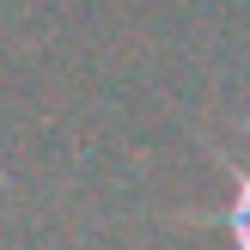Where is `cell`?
Returning <instances> with one entry per match:
<instances>
[{"label":"cell","instance_id":"1","mask_svg":"<svg viewBox=\"0 0 250 250\" xmlns=\"http://www.w3.org/2000/svg\"><path fill=\"white\" fill-rule=\"evenodd\" d=\"M232 250H250V177L232 195Z\"/></svg>","mask_w":250,"mask_h":250}]
</instances>
